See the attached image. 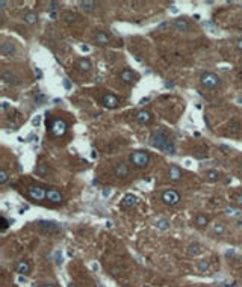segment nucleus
Here are the masks:
<instances>
[{
	"mask_svg": "<svg viewBox=\"0 0 242 287\" xmlns=\"http://www.w3.org/2000/svg\"><path fill=\"white\" fill-rule=\"evenodd\" d=\"M34 71H35V76H36V77H39V79L43 77V71L39 70V68H35Z\"/></svg>",
	"mask_w": 242,
	"mask_h": 287,
	"instance_id": "39",
	"label": "nucleus"
},
{
	"mask_svg": "<svg viewBox=\"0 0 242 287\" xmlns=\"http://www.w3.org/2000/svg\"><path fill=\"white\" fill-rule=\"evenodd\" d=\"M64 86H65V89H71V83H70L68 79H64Z\"/></svg>",
	"mask_w": 242,
	"mask_h": 287,
	"instance_id": "38",
	"label": "nucleus"
},
{
	"mask_svg": "<svg viewBox=\"0 0 242 287\" xmlns=\"http://www.w3.org/2000/svg\"><path fill=\"white\" fill-rule=\"evenodd\" d=\"M204 178H206L208 182H210V183L218 182V178H219V172L215 171V169H209V171H206V174H204Z\"/></svg>",
	"mask_w": 242,
	"mask_h": 287,
	"instance_id": "23",
	"label": "nucleus"
},
{
	"mask_svg": "<svg viewBox=\"0 0 242 287\" xmlns=\"http://www.w3.org/2000/svg\"><path fill=\"white\" fill-rule=\"evenodd\" d=\"M102 105L104 107H108V109H115V107H118L120 106V100H118V97H115L113 94H104L102 97Z\"/></svg>",
	"mask_w": 242,
	"mask_h": 287,
	"instance_id": "8",
	"label": "nucleus"
},
{
	"mask_svg": "<svg viewBox=\"0 0 242 287\" xmlns=\"http://www.w3.org/2000/svg\"><path fill=\"white\" fill-rule=\"evenodd\" d=\"M148 162H150V156L145 151H133L130 154V163L136 168H144L148 165Z\"/></svg>",
	"mask_w": 242,
	"mask_h": 287,
	"instance_id": "3",
	"label": "nucleus"
},
{
	"mask_svg": "<svg viewBox=\"0 0 242 287\" xmlns=\"http://www.w3.org/2000/svg\"><path fill=\"white\" fill-rule=\"evenodd\" d=\"M150 145L157 148V150H162V151L168 153V154H176V147H174V144L168 139V136L165 135L164 131H160V130L151 133Z\"/></svg>",
	"mask_w": 242,
	"mask_h": 287,
	"instance_id": "1",
	"label": "nucleus"
},
{
	"mask_svg": "<svg viewBox=\"0 0 242 287\" xmlns=\"http://www.w3.org/2000/svg\"><path fill=\"white\" fill-rule=\"evenodd\" d=\"M171 11H173L174 14H177V12H179V11H177V8H176V6H171Z\"/></svg>",
	"mask_w": 242,
	"mask_h": 287,
	"instance_id": "45",
	"label": "nucleus"
},
{
	"mask_svg": "<svg viewBox=\"0 0 242 287\" xmlns=\"http://www.w3.org/2000/svg\"><path fill=\"white\" fill-rule=\"evenodd\" d=\"M27 193H29V197L32 200H36V201H41L44 198H47V191H44L43 187H39V186H30L27 189Z\"/></svg>",
	"mask_w": 242,
	"mask_h": 287,
	"instance_id": "7",
	"label": "nucleus"
},
{
	"mask_svg": "<svg viewBox=\"0 0 242 287\" xmlns=\"http://www.w3.org/2000/svg\"><path fill=\"white\" fill-rule=\"evenodd\" d=\"M188 252H189L191 255H198V254L203 252V248H201V245H198V243H191L189 246H188Z\"/></svg>",
	"mask_w": 242,
	"mask_h": 287,
	"instance_id": "26",
	"label": "nucleus"
},
{
	"mask_svg": "<svg viewBox=\"0 0 242 287\" xmlns=\"http://www.w3.org/2000/svg\"><path fill=\"white\" fill-rule=\"evenodd\" d=\"M238 49H239V50L242 52V38L239 39V41H238Z\"/></svg>",
	"mask_w": 242,
	"mask_h": 287,
	"instance_id": "44",
	"label": "nucleus"
},
{
	"mask_svg": "<svg viewBox=\"0 0 242 287\" xmlns=\"http://www.w3.org/2000/svg\"><path fill=\"white\" fill-rule=\"evenodd\" d=\"M62 20H64L65 23L71 24V23H74V21L77 20V15H76L74 12H71V11H67V12H64V14H62Z\"/></svg>",
	"mask_w": 242,
	"mask_h": 287,
	"instance_id": "25",
	"label": "nucleus"
},
{
	"mask_svg": "<svg viewBox=\"0 0 242 287\" xmlns=\"http://www.w3.org/2000/svg\"><path fill=\"white\" fill-rule=\"evenodd\" d=\"M6 6H8V2H5V0H0V8H2V11H3V9H6Z\"/></svg>",
	"mask_w": 242,
	"mask_h": 287,
	"instance_id": "40",
	"label": "nucleus"
},
{
	"mask_svg": "<svg viewBox=\"0 0 242 287\" xmlns=\"http://www.w3.org/2000/svg\"><path fill=\"white\" fill-rule=\"evenodd\" d=\"M225 233V224L224 222H221V221H216L213 222V225H212V234L213 236H223Z\"/></svg>",
	"mask_w": 242,
	"mask_h": 287,
	"instance_id": "18",
	"label": "nucleus"
},
{
	"mask_svg": "<svg viewBox=\"0 0 242 287\" xmlns=\"http://www.w3.org/2000/svg\"><path fill=\"white\" fill-rule=\"evenodd\" d=\"M80 6L85 9L87 12H94V9H95V2H80Z\"/></svg>",
	"mask_w": 242,
	"mask_h": 287,
	"instance_id": "29",
	"label": "nucleus"
},
{
	"mask_svg": "<svg viewBox=\"0 0 242 287\" xmlns=\"http://www.w3.org/2000/svg\"><path fill=\"white\" fill-rule=\"evenodd\" d=\"M234 201H236L238 206H242V195H236V197H234Z\"/></svg>",
	"mask_w": 242,
	"mask_h": 287,
	"instance_id": "37",
	"label": "nucleus"
},
{
	"mask_svg": "<svg viewBox=\"0 0 242 287\" xmlns=\"http://www.w3.org/2000/svg\"><path fill=\"white\" fill-rule=\"evenodd\" d=\"M174 27L179 30V32H183V33H188L191 30V26L189 23L186 21V20H183V18H179V20H174Z\"/></svg>",
	"mask_w": 242,
	"mask_h": 287,
	"instance_id": "16",
	"label": "nucleus"
},
{
	"mask_svg": "<svg viewBox=\"0 0 242 287\" xmlns=\"http://www.w3.org/2000/svg\"><path fill=\"white\" fill-rule=\"evenodd\" d=\"M76 67L79 68V71H82V73H87V71L91 70V61H89V59H87V58H82V59H79V61H77Z\"/></svg>",
	"mask_w": 242,
	"mask_h": 287,
	"instance_id": "19",
	"label": "nucleus"
},
{
	"mask_svg": "<svg viewBox=\"0 0 242 287\" xmlns=\"http://www.w3.org/2000/svg\"><path fill=\"white\" fill-rule=\"evenodd\" d=\"M32 124H34V126H39V124H41V116H38V115H36L34 120H32Z\"/></svg>",
	"mask_w": 242,
	"mask_h": 287,
	"instance_id": "36",
	"label": "nucleus"
},
{
	"mask_svg": "<svg viewBox=\"0 0 242 287\" xmlns=\"http://www.w3.org/2000/svg\"><path fill=\"white\" fill-rule=\"evenodd\" d=\"M162 201H164V204L173 207V206H177V204H179L180 195H179V192L173 191V189H168V191H165L164 193H162Z\"/></svg>",
	"mask_w": 242,
	"mask_h": 287,
	"instance_id": "5",
	"label": "nucleus"
},
{
	"mask_svg": "<svg viewBox=\"0 0 242 287\" xmlns=\"http://www.w3.org/2000/svg\"><path fill=\"white\" fill-rule=\"evenodd\" d=\"M241 77H242V71H241Z\"/></svg>",
	"mask_w": 242,
	"mask_h": 287,
	"instance_id": "49",
	"label": "nucleus"
},
{
	"mask_svg": "<svg viewBox=\"0 0 242 287\" xmlns=\"http://www.w3.org/2000/svg\"><path fill=\"white\" fill-rule=\"evenodd\" d=\"M135 120H136L139 124H148V122L151 121V113L148 112V110H139V112H136V115H135Z\"/></svg>",
	"mask_w": 242,
	"mask_h": 287,
	"instance_id": "15",
	"label": "nucleus"
},
{
	"mask_svg": "<svg viewBox=\"0 0 242 287\" xmlns=\"http://www.w3.org/2000/svg\"><path fill=\"white\" fill-rule=\"evenodd\" d=\"M112 172L115 177H118V178H124V177H127L130 172L129 166L126 165V163H117V165H113V169Z\"/></svg>",
	"mask_w": 242,
	"mask_h": 287,
	"instance_id": "9",
	"label": "nucleus"
},
{
	"mask_svg": "<svg viewBox=\"0 0 242 287\" xmlns=\"http://www.w3.org/2000/svg\"><path fill=\"white\" fill-rule=\"evenodd\" d=\"M44 100V95L43 94H38V97H35V101H38V103H41Z\"/></svg>",
	"mask_w": 242,
	"mask_h": 287,
	"instance_id": "42",
	"label": "nucleus"
},
{
	"mask_svg": "<svg viewBox=\"0 0 242 287\" xmlns=\"http://www.w3.org/2000/svg\"><path fill=\"white\" fill-rule=\"evenodd\" d=\"M0 79L5 82V83H9V85H18L20 83V79L12 73V71H3L0 74Z\"/></svg>",
	"mask_w": 242,
	"mask_h": 287,
	"instance_id": "11",
	"label": "nucleus"
},
{
	"mask_svg": "<svg viewBox=\"0 0 242 287\" xmlns=\"http://www.w3.org/2000/svg\"><path fill=\"white\" fill-rule=\"evenodd\" d=\"M17 272L18 274H21V275H27V274L30 272V266H29V263H27V261H18Z\"/></svg>",
	"mask_w": 242,
	"mask_h": 287,
	"instance_id": "22",
	"label": "nucleus"
},
{
	"mask_svg": "<svg viewBox=\"0 0 242 287\" xmlns=\"http://www.w3.org/2000/svg\"><path fill=\"white\" fill-rule=\"evenodd\" d=\"M95 44H98V45H106V44H109V36L106 35L104 32H98L97 36H95Z\"/></svg>",
	"mask_w": 242,
	"mask_h": 287,
	"instance_id": "24",
	"label": "nucleus"
},
{
	"mask_svg": "<svg viewBox=\"0 0 242 287\" xmlns=\"http://www.w3.org/2000/svg\"><path fill=\"white\" fill-rule=\"evenodd\" d=\"M224 213L227 216H239V210L234 209V207H225Z\"/></svg>",
	"mask_w": 242,
	"mask_h": 287,
	"instance_id": "30",
	"label": "nucleus"
},
{
	"mask_svg": "<svg viewBox=\"0 0 242 287\" xmlns=\"http://www.w3.org/2000/svg\"><path fill=\"white\" fill-rule=\"evenodd\" d=\"M229 129H230L232 131H239L241 126H239V122H232V124L229 126Z\"/></svg>",
	"mask_w": 242,
	"mask_h": 287,
	"instance_id": "34",
	"label": "nucleus"
},
{
	"mask_svg": "<svg viewBox=\"0 0 242 287\" xmlns=\"http://www.w3.org/2000/svg\"><path fill=\"white\" fill-rule=\"evenodd\" d=\"M111 193H112V189H111V187H104V189H103V197H104V198L111 197Z\"/></svg>",
	"mask_w": 242,
	"mask_h": 287,
	"instance_id": "35",
	"label": "nucleus"
},
{
	"mask_svg": "<svg viewBox=\"0 0 242 287\" xmlns=\"http://www.w3.org/2000/svg\"><path fill=\"white\" fill-rule=\"evenodd\" d=\"M8 180H9L8 172H6L5 169H2V171H0V184H6Z\"/></svg>",
	"mask_w": 242,
	"mask_h": 287,
	"instance_id": "31",
	"label": "nucleus"
},
{
	"mask_svg": "<svg viewBox=\"0 0 242 287\" xmlns=\"http://www.w3.org/2000/svg\"><path fill=\"white\" fill-rule=\"evenodd\" d=\"M59 6H60V5L58 3V2H50V3H49V9H50V12H55V11L59 8Z\"/></svg>",
	"mask_w": 242,
	"mask_h": 287,
	"instance_id": "33",
	"label": "nucleus"
},
{
	"mask_svg": "<svg viewBox=\"0 0 242 287\" xmlns=\"http://www.w3.org/2000/svg\"><path fill=\"white\" fill-rule=\"evenodd\" d=\"M120 80L123 83H127V85H132V83H135V80H136V76H135V73L129 68H124V70L120 73Z\"/></svg>",
	"mask_w": 242,
	"mask_h": 287,
	"instance_id": "10",
	"label": "nucleus"
},
{
	"mask_svg": "<svg viewBox=\"0 0 242 287\" xmlns=\"http://www.w3.org/2000/svg\"><path fill=\"white\" fill-rule=\"evenodd\" d=\"M138 204V198L135 197V195H132V193H127L123 201H121V207L123 209H130V207H133V206H136Z\"/></svg>",
	"mask_w": 242,
	"mask_h": 287,
	"instance_id": "14",
	"label": "nucleus"
},
{
	"mask_svg": "<svg viewBox=\"0 0 242 287\" xmlns=\"http://www.w3.org/2000/svg\"><path fill=\"white\" fill-rule=\"evenodd\" d=\"M47 200L53 204H59V202H62L64 198H62V193L58 189H49L47 191Z\"/></svg>",
	"mask_w": 242,
	"mask_h": 287,
	"instance_id": "13",
	"label": "nucleus"
},
{
	"mask_svg": "<svg viewBox=\"0 0 242 287\" xmlns=\"http://www.w3.org/2000/svg\"><path fill=\"white\" fill-rule=\"evenodd\" d=\"M106 225H108V227H109V228H111V227H113V224H112V222H111V221H108V222H106Z\"/></svg>",
	"mask_w": 242,
	"mask_h": 287,
	"instance_id": "46",
	"label": "nucleus"
},
{
	"mask_svg": "<svg viewBox=\"0 0 242 287\" xmlns=\"http://www.w3.org/2000/svg\"><path fill=\"white\" fill-rule=\"evenodd\" d=\"M168 177H170V180L171 182H179L182 178V171L180 168L177 165H173L170 169H168Z\"/></svg>",
	"mask_w": 242,
	"mask_h": 287,
	"instance_id": "17",
	"label": "nucleus"
},
{
	"mask_svg": "<svg viewBox=\"0 0 242 287\" xmlns=\"http://www.w3.org/2000/svg\"><path fill=\"white\" fill-rule=\"evenodd\" d=\"M200 83H201V86L206 88V89H216V88L221 86V79L218 77L215 73H212V71H206V73H203V74H201V77H200Z\"/></svg>",
	"mask_w": 242,
	"mask_h": 287,
	"instance_id": "2",
	"label": "nucleus"
},
{
	"mask_svg": "<svg viewBox=\"0 0 242 287\" xmlns=\"http://www.w3.org/2000/svg\"><path fill=\"white\" fill-rule=\"evenodd\" d=\"M50 131L56 138H60L67 133V122L64 121L62 118H56L55 121L52 122V127H50Z\"/></svg>",
	"mask_w": 242,
	"mask_h": 287,
	"instance_id": "6",
	"label": "nucleus"
},
{
	"mask_svg": "<svg viewBox=\"0 0 242 287\" xmlns=\"http://www.w3.org/2000/svg\"><path fill=\"white\" fill-rule=\"evenodd\" d=\"M49 172H50V169H49V165H45V163H39L35 168V174L36 175L45 177V175H49Z\"/></svg>",
	"mask_w": 242,
	"mask_h": 287,
	"instance_id": "21",
	"label": "nucleus"
},
{
	"mask_svg": "<svg viewBox=\"0 0 242 287\" xmlns=\"http://www.w3.org/2000/svg\"><path fill=\"white\" fill-rule=\"evenodd\" d=\"M170 221L168 219H165V218H162V219H159L157 222H156V228L157 230H160V231H165V230H168L170 228Z\"/></svg>",
	"mask_w": 242,
	"mask_h": 287,
	"instance_id": "27",
	"label": "nucleus"
},
{
	"mask_svg": "<svg viewBox=\"0 0 242 287\" xmlns=\"http://www.w3.org/2000/svg\"><path fill=\"white\" fill-rule=\"evenodd\" d=\"M197 266H198V269H200V270H208V269H209V263H208L206 260L198 261V263H197Z\"/></svg>",
	"mask_w": 242,
	"mask_h": 287,
	"instance_id": "32",
	"label": "nucleus"
},
{
	"mask_svg": "<svg viewBox=\"0 0 242 287\" xmlns=\"http://www.w3.org/2000/svg\"><path fill=\"white\" fill-rule=\"evenodd\" d=\"M41 287H55V286H52V284H45V286H41Z\"/></svg>",
	"mask_w": 242,
	"mask_h": 287,
	"instance_id": "48",
	"label": "nucleus"
},
{
	"mask_svg": "<svg viewBox=\"0 0 242 287\" xmlns=\"http://www.w3.org/2000/svg\"><path fill=\"white\" fill-rule=\"evenodd\" d=\"M50 18H56V12H50Z\"/></svg>",
	"mask_w": 242,
	"mask_h": 287,
	"instance_id": "47",
	"label": "nucleus"
},
{
	"mask_svg": "<svg viewBox=\"0 0 242 287\" xmlns=\"http://www.w3.org/2000/svg\"><path fill=\"white\" fill-rule=\"evenodd\" d=\"M36 225H38V228L41 231L47 233V234H56V233L62 231V227L58 222H55V221H44L43 219V221H38Z\"/></svg>",
	"mask_w": 242,
	"mask_h": 287,
	"instance_id": "4",
	"label": "nucleus"
},
{
	"mask_svg": "<svg viewBox=\"0 0 242 287\" xmlns=\"http://www.w3.org/2000/svg\"><path fill=\"white\" fill-rule=\"evenodd\" d=\"M209 222V219L204 215H197L195 216V225L197 227H206Z\"/></svg>",
	"mask_w": 242,
	"mask_h": 287,
	"instance_id": "28",
	"label": "nucleus"
},
{
	"mask_svg": "<svg viewBox=\"0 0 242 287\" xmlns=\"http://www.w3.org/2000/svg\"><path fill=\"white\" fill-rule=\"evenodd\" d=\"M2 221H3V228H2V230H3V231H5V230H6V228H8V221H6V218H5V216L2 218Z\"/></svg>",
	"mask_w": 242,
	"mask_h": 287,
	"instance_id": "41",
	"label": "nucleus"
},
{
	"mask_svg": "<svg viewBox=\"0 0 242 287\" xmlns=\"http://www.w3.org/2000/svg\"><path fill=\"white\" fill-rule=\"evenodd\" d=\"M234 225H236V228H241V227H242V221H236V222H234Z\"/></svg>",
	"mask_w": 242,
	"mask_h": 287,
	"instance_id": "43",
	"label": "nucleus"
},
{
	"mask_svg": "<svg viewBox=\"0 0 242 287\" xmlns=\"http://www.w3.org/2000/svg\"><path fill=\"white\" fill-rule=\"evenodd\" d=\"M0 52H2V54H3V56H6V58L15 56V53H17L15 44H12V43H3V44H2V47H0Z\"/></svg>",
	"mask_w": 242,
	"mask_h": 287,
	"instance_id": "12",
	"label": "nucleus"
},
{
	"mask_svg": "<svg viewBox=\"0 0 242 287\" xmlns=\"http://www.w3.org/2000/svg\"><path fill=\"white\" fill-rule=\"evenodd\" d=\"M36 21H38V14H36V12L29 11L27 14H24V23H26V24L32 26V24H35Z\"/></svg>",
	"mask_w": 242,
	"mask_h": 287,
	"instance_id": "20",
	"label": "nucleus"
}]
</instances>
